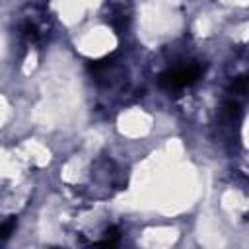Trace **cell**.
Instances as JSON below:
<instances>
[{
	"mask_svg": "<svg viewBox=\"0 0 249 249\" xmlns=\"http://www.w3.org/2000/svg\"><path fill=\"white\" fill-rule=\"evenodd\" d=\"M89 72H91L95 82H99L103 86H111L121 74V62L115 56H105L101 60L91 62L89 64Z\"/></svg>",
	"mask_w": 249,
	"mask_h": 249,
	"instance_id": "cell-3",
	"label": "cell"
},
{
	"mask_svg": "<svg viewBox=\"0 0 249 249\" xmlns=\"http://www.w3.org/2000/svg\"><path fill=\"white\" fill-rule=\"evenodd\" d=\"M200 74H202V66L196 62H189V64H181L165 70L158 82H160V88H163L165 91H179L193 86L200 78Z\"/></svg>",
	"mask_w": 249,
	"mask_h": 249,
	"instance_id": "cell-1",
	"label": "cell"
},
{
	"mask_svg": "<svg viewBox=\"0 0 249 249\" xmlns=\"http://www.w3.org/2000/svg\"><path fill=\"white\" fill-rule=\"evenodd\" d=\"M16 230V218H8L0 224V241L2 239H8Z\"/></svg>",
	"mask_w": 249,
	"mask_h": 249,
	"instance_id": "cell-6",
	"label": "cell"
},
{
	"mask_svg": "<svg viewBox=\"0 0 249 249\" xmlns=\"http://www.w3.org/2000/svg\"><path fill=\"white\" fill-rule=\"evenodd\" d=\"M245 91H247V78H245V76H237V78H233V82H231V86H230V93H231V97L245 95Z\"/></svg>",
	"mask_w": 249,
	"mask_h": 249,
	"instance_id": "cell-4",
	"label": "cell"
},
{
	"mask_svg": "<svg viewBox=\"0 0 249 249\" xmlns=\"http://www.w3.org/2000/svg\"><path fill=\"white\" fill-rule=\"evenodd\" d=\"M119 239H121V231H119V228H109L107 231H105V235H103V239H99L97 243L99 245H115V243H119Z\"/></svg>",
	"mask_w": 249,
	"mask_h": 249,
	"instance_id": "cell-5",
	"label": "cell"
},
{
	"mask_svg": "<svg viewBox=\"0 0 249 249\" xmlns=\"http://www.w3.org/2000/svg\"><path fill=\"white\" fill-rule=\"evenodd\" d=\"M49 31H51V23L45 12H41L39 8H31V14H25L19 21V35L29 45H37L45 41Z\"/></svg>",
	"mask_w": 249,
	"mask_h": 249,
	"instance_id": "cell-2",
	"label": "cell"
}]
</instances>
